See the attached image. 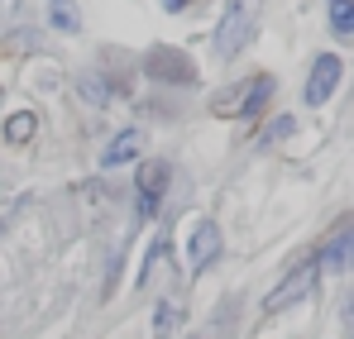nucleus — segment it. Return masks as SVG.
<instances>
[{
    "label": "nucleus",
    "mask_w": 354,
    "mask_h": 339,
    "mask_svg": "<svg viewBox=\"0 0 354 339\" xmlns=\"http://www.w3.org/2000/svg\"><path fill=\"white\" fill-rule=\"evenodd\" d=\"M173 330H177V306L173 301H158V311H153V335L173 339Z\"/></svg>",
    "instance_id": "nucleus-14"
},
{
    "label": "nucleus",
    "mask_w": 354,
    "mask_h": 339,
    "mask_svg": "<svg viewBox=\"0 0 354 339\" xmlns=\"http://www.w3.org/2000/svg\"><path fill=\"white\" fill-rule=\"evenodd\" d=\"M139 153H144V129H120L115 139L101 148V158H96V163L111 172V168H124V163H134Z\"/></svg>",
    "instance_id": "nucleus-6"
},
{
    "label": "nucleus",
    "mask_w": 354,
    "mask_h": 339,
    "mask_svg": "<svg viewBox=\"0 0 354 339\" xmlns=\"http://www.w3.org/2000/svg\"><path fill=\"white\" fill-rule=\"evenodd\" d=\"M345 320H350V325H354V301H350V311H345ZM354 339V335H350Z\"/></svg>",
    "instance_id": "nucleus-17"
},
{
    "label": "nucleus",
    "mask_w": 354,
    "mask_h": 339,
    "mask_svg": "<svg viewBox=\"0 0 354 339\" xmlns=\"http://www.w3.org/2000/svg\"><path fill=\"white\" fill-rule=\"evenodd\" d=\"M163 186H168V163H144L139 168V215H158L163 206Z\"/></svg>",
    "instance_id": "nucleus-5"
},
{
    "label": "nucleus",
    "mask_w": 354,
    "mask_h": 339,
    "mask_svg": "<svg viewBox=\"0 0 354 339\" xmlns=\"http://www.w3.org/2000/svg\"><path fill=\"white\" fill-rule=\"evenodd\" d=\"M249 34H254V0H235V5L225 10L221 29H216V53L235 57L239 48L249 43Z\"/></svg>",
    "instance_id": "nucleus-1"
},
{
    "label": "nucleus",
    "mask_w": 354,
    "mask_h": 339,
    "mask_svg": "<svg viewBox=\"0 0 354 339\" xmlns=\"http://www.w3.org/2000/svg\"><path fill=\"white\" fill-rule=\"evenodd\" d=\"M316 278H321V263H316V258L297 263L292 273H288L283 282H278L273 291H268V296H263V311H288L292 301H301V296H306V291L316 287Z\"/></svg>",
    "instance_id": "nucleus-3"
},
{
    "label": "nucleus",
    "mask_w": 354,
    "mask_h": 339,
    "mask_svg": "<svg viewBox=\"0 0 354 339\" xmlns=\"http://www.w3.org/2000/svg\"><path fill=\"white\" fill-rule=\"evenodd\" d=\"M48 24L62 34H82V10L72 0H48Z\"/></svg>",
    "instance_id": "nucleus-8"
},
{
    "label": "nucleus",
    "mask_w": 354,
    "mask_h": 339,
    "mask_svg": "<svg viewBox=\"0 0 354 339\" xmlns=\"http://www.w3.org/2000/svg\"><path fill=\"white\" fill-rule=\"evenodd\" d=\"M187 5H192V0H163V10H168V14H182Z\"/></svg>",
    "instance_id": "nucleus-16"
},
{
    "label": "nucleus",
    "mask_w": 354,
    "mask_h": 339,
    "mask_svg": "<svg viewBox=\"0 0 354 339\" xmlns=\"http://www.w3.org/2000/svg\"><path fill=\"white\" fill-rule=\"evenodd\" d=\"M77 91H82V96H86L91 106H106V101H111V86L101 81V72H86V77L77 81Z\"/></svg>",
    "instance_id": "nucleus-11"
},
{
    "label": "nucleus",
    "mask_w": 354,
    "mask_h": 339,
    "mask_svg": "<svg viewBox=\"0 0 354 339\" xmlns=\"http://www.w3.org/2000/svg\"><path fill=\"white\" fill-rule=\"evenodd\" d=\"M163 258H168V239L158 234V239L149 244V258H144V268H139V287H144L149 278H153V268H163Z\"/></svg>",
    "instance_id": "nucleus-13"
},
{
    "label": "nucleus",
    "mask_w": 354,
    "mask_h": 339,
    "mask_svg": "<svg viewBox=\"0 0 354 339\" xmlns=\"http://www.w3.org/2000/svg\"><path fill=\"white\" fill-rule=\"evenodd\" d=\"M268 96H273V77H259V81H254V86H249L244 96H239V106H235V110H239V115H259Z\"/></svg>",
    "instance_id": "nucleus-10"
},
{
    "label": "nucleus",
    "mask_w": 354,
    "mask_h": 339,
    "mask_svg": "<svg viewBox=\"0 0 354 339\" xmlns=\"http://www.w3.org/2000/svg\"><path fill=\"white\" fill-rule=\"evenodd\" d=\"M316 263H321V268H330V273H350V268H354V225L340 229V234L316 253Z\"/></svg>",
    "instance_id": "nucleus-7"
},
{
    "label": "nucleus",
    "mask_w": 354,
    "mask_h": 339,
    "mask_svg": "<svg viewBox=\"0 0 354 339\" xmlns=\"http://www.w3.org/2000/svg\"><path fill=\"white\" fill-rule=\"evenodd\" d=\"M330 29L354 34V0H330Z\"/></svg>",
    "instance_id": "nucleus-12"
},
{
    "label": "nucleus",
    "mask_w": 354,
    "mask_h": 339,
    "mask_svg": "<svg viewBox=\"0 0 354 339\" xmlns=\"http://www.w3.org/2000/svg\"><path fill=\"white\" fill-rule=\"evenodd\" d=\"M340 72H345V67H340V57H335V53H321V57H316V62H311V77H306V91H301V96H306V106H326V101H330V91L340 86Z\"/></svg>",
    "instance_id": "nucleus-4"
},
{
    "label": "nucleus",
    "mask_w": 354,
    "mask_h": 339,
    "mask_svg": "<svg viewBox=\"0 0 354 339\" xmlns=\"http://www.w3.org/2000/svg\"><path fill=\"white\" fill-rule=\"evenodd\" d=\"M34 129H39V115H29V110L10 115V119H5V144H29Z\"/></svg>",
    "instance_id": "nucleus-9"
},
{
    "label": "nucleus",
    "mask_w": 354,
    "mask_h": 339,
    "mask_svg": "<svg viewBox=\"0 0 354 339\" xmlns=\"http://www.w3.org/2000/svg\"><path fill=\"white\" fill-rule=\"evenodd\" d=\"M221 249H225L221 225H216V220H196V225H192V234H187V268L201 278V273L221 258Z\"/></svg>",
    "instance_id": "nucleus-2"
},
{
    "label": "nucleus",
    "mask_w": 354,
    "mask_h": 339,
    "mask_svg": "<svg viewBox=\"0 0 354 339\" xmlns=\"http://www.w3.org/2000/svg\"><path fill=\"white\" fill-rule=\"evenodd\" d=\"M297 124L292 119H278V124H273V129H268V144H273V139H288V134H292Z\"/></svg>",
    "instance_id": "nucleus-15"
}]
</instances>
